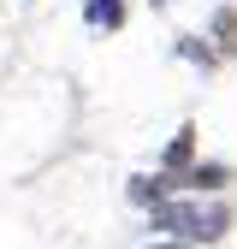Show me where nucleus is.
<instances>
[{"mask_svg": "<svg viewBox=\"0 0 237 249\" xmlns=\"http://www.w3.org/2000/svg\"><path fill=\"white\" fill-rule=\"evenodd\" d=\"M148 226L160 237L190 243V249H214V243L231 237V202L225 196H166L148 213Z\"/></svg>", "mask_w": 237, "mask_h": 249, "instance_id": "nucleus-1", "label": "nucleus"}, {"mask_svg": "<svg viewBox=\"0 0 237 249\" xmlns=\"http://www.w3.org/2000/svg\"><path fill=\"white\" fill-rule=\"evenodd\" d=\"M225 184H237V166H225V160H196L184 178H178V196H225Z\"/></svg>", "mask_w": 237, "mask_h": 249, "instance_id": "nucleus-2", "label": "nucleus"}, {"mask_svg": "<svg viewBox=\"0 0 237 249\" xmlns=\"http://www.w3.org/2000/svg\"><path fill=\"white\" fill-rule=\"evenodd\" d=\"M125 196H131V208H142V213H154L166 196H178V178L172 172H131V184H125Z\"/></svg>", "mask_w": 237, "mask_h": 249, "instance_id": "nucleus-3", "label": "nucleus"}, {"mask_svg": "<svg viewBox=\"0 0 237 249\" xmlns=\"http://www.w3.org/2000/svg\"><path fill=\"white\" fill-rule=\"evenodd\" d=\"M202 142H196V124H178V137L160 148V172H172V178H184L196 160H202V154H196Z\"/></svg>", "mask_w": 237, "mask_h": 249, "instance_id": "nucleus-4", "label": "nucleus"}, {"mask_svg": "<svg viewBox=\"0 0 237 249\" xmlns=\"http://www.w3.org/2000/svg\"><path fill=\"white\" fill-rule=\"evenodd\" d=\"M125 18H131V0H83V24L95 30V36L125 30Z\"/></svg>", "mask_w": 237, "mask_h": 249, "instance_id": "nucleus-5", "label": "nucleus"}, {"mask_svg": "<svg viewBox=\"0 0 237 249\" xmlns=\"http://www.w3.org/2000/svg\"><path fill=\"white\" fill-rule=\"evenodd\" d=\"M207 42H214L225 59H237V6H231V0L214 6V18H207Z\"/></svg>", "mask_w": 237, "mask_h": 249, "instance_id": "nucleus-6", "label": "nucleus"}, {"mask_svg": "<svg viewBox=\"0 0 237 249\" xmlns=\"http://www.w3.org/2000/svg\"><path fill=\"white\" fill-rule=\"evenodd\" d=\"M172 53L184 59V66H196V71H214L220 59H225L214 42H207V30H202V36H178V42H172Z\"/></svg>", "mask_w": 237, "mask_h": 249, "instance_id": "nucleus-7", "label": "nucleus"}, {"mask_svg": "<svg viewBox=\"0 0 237 249\" xmlns=\"http://www.w3.org/2000/svg\"><path fill=\"white\" fill-rule=\"evenodd\" d=\"M142 249H190V243H178V237H154V243H142Z\"/></svg>", "mask_w": 237, "mask_h": 249, "instance_id": "nucleus-8", "label": "nucleus"}, {"mask_svg": "<svg viewBox=\"0 0 237 249\" xmlns=\"http://www.w3.org/2000/svg\"><path fill=\"white\" fill-rule=\"evenodd\" d=\"M154 6H172V0H154Z\"/></svg>", "mask_w": 237, "mask_h": 249, "instance_id": "nucleus-9", "label": "nucleus"}]
</instances>
